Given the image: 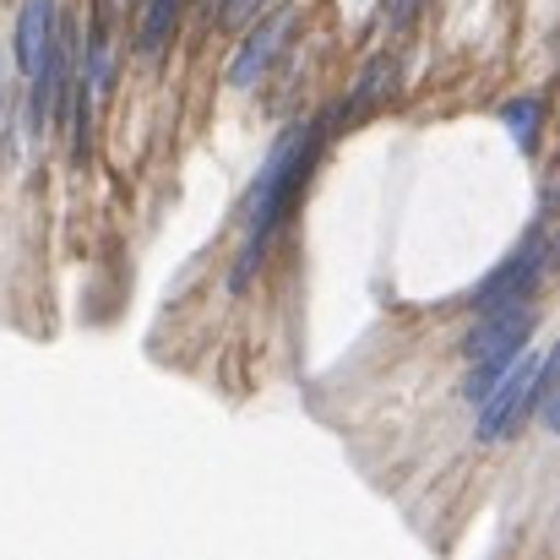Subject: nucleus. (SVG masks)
<instances>
[{"mask_svg":"<svg viewBox=\"0 0 560 560\" xmlns=\"http://www.w3.org/2000/svg\"><path fill=\"white\" fill-rule=\"evenodd\" d=\"M327 126H332V115L316 120V126H305V131H289V137L272 148L267 170L256 175V186L245 196V229H250V240H245V250H240V261H234V278H229L234 294L250 289V272L261 267V256H267V245H272V229L283 223L294 190L305 186V175H311V164H316V153H322Z\"/></svg>","mask_w":560,"mask_h":560,"instance_id":"nucleus-1","label":"nucleus"},{"mask_svg":"<svg viewBox=\"0 0 560 560\" xmlns=\"http://www.w3.org/2000/svg\"><path fill=\"white\" fill-rule=\"evenodd\" d=\"M539 360H545V354L517 349V354L495 371L490 392L479 397V424H474V435H479V441H506V435L528 419V408H534V375H539Z\"/></svg>","mask_w":560,"mask_h":560,"instance_id":"nucleus-2","label":"nucleus"},{"mask_svg":"<svg viewBox=\"0 0 560 560\" xmlns=\"http://www.w3.org/2000/svg\"><path fill=\"white\" fill-rule=\"evenodd\" d=\"M545 272H550V234L545 229H534L474 294H468V305L474 311H495V305H517V300H534V289L545 283Z\"/></svg>","mask_w":560,"mask_h":560,"instance_id":"nucleus-3","label":"nucleus"},{"mask_svg":"<svg viewBox=\"0 0 560 560\" xmlns=\"http://www.w3.org/2000/svg\"><path fill=\"white\" fill-rule=\"evenodd\" d=\"M534 305L528 300H517V305H495V311H485V322L468 332V343H463V354H468V365H479V371H501L528 338H534Z\"/></svg>","mask_w":560,"mask_h":560,"instance_id":"nucleus-4","label":"nucleus"},{"mask_svg":"<svg viewBox=\"0 0 560 560\" xmlns=\"http://www.w3.org/2000/svg\"><path fill=\"white\" fill-rule=\"evenodd\" d=\"M294 22H300V16H294V5L272 11L267 22H250V27H245L250 38L240 44V55H234V66H229V88H240V93H245V88H256V82L272 71V60L283 55V44H289Z\"/></svg>","mask_w":560,"mask_h":560,"instance_id":"nucleus-5","label":"nucleus"},{"mask_svg":"<svg viewBox=\"0 0 560 560\" xmlns=\"http://www.w3.org/2000/svg\"><path fill=\"white\" fill-rule=\"evenodd\" d=\"M55 22H60L55 0H22V11H16V38H11V49H16V66H22V77H27V82L38 77V66H44V55H49Z\"/></svg>","mask_w":560,"mask_h":560,"instance_id":"nucleus-6","label":"nucleus"},{"mask_svg":"<svg viewBox=\"0 0 560 560\" xmlns=\"http://www.w3.org/2000/svg\"><path fill=\"white\" fill-rule=\"evenodd\" d=\"M88 98H104L109 82H115V44H109V22L98 16L93 22V38H88Z\"/></svg>","mask_w":560,"mask_h":560,"instance_id":"nucleus-7","label":"nucleus"},{"mask_svg":"<svg viewBox=\"0 0 560 560\" xmlns=\"http://www.w3.org/2000/svg\"><path fill=\"white\" fill-rule=\"evenodd\" d=\"M175 16H180V0H148V16L137 27V55L159 60L164 44H170V33H175Z\"/></svg>","mask_w":560,"mask_h":560,"instance_id":"nucleus-8","label":"nucleus"},{"mask_svg":"<svg viewBox=\"0 0 560 560\" xmlns=\"http://www.w3.org/2000/svg\"><path fill=\"white\" fill-rule=\"evenodd\" d=\"M501 120H506L512 142H517L523 153H534V142H539V120H545V98H539V93H523V98H512V104L501 109Z\"/></svg>","mask_w":560,"mask_h":560,"instance_id":"nucleus-9","label":"nucleus"},{"mask_svg":"<svg viewBox=\"0 0 560 560\" xmlns=\"http://www.w3.org/2000/svg\"><path fill=\"white\" fill-rule=\"evenodd\" d=\"M534 408H539V424L556 430L560 424V408H556V360L545 354L539 360V375H534Z\"/></svg>","mask_w":560,"mask_h":560,"instance_id":"nucleus-10","label":"nucleus"},{"mask_svg":"<svg viewBox=\"0 0 560 560\" xmlns=\"http://www.w3.org/2000/svg\"><path fill=\"white\" fill-rule=\"evenodd\" d=\"M386 82H392V60H386V55H375L371 66L360 71V88H354V98H349V109H365V104H371V98H375V93H381V88H386Z\"/></svg>","mask_w":560,"mask_h":560,"instance_id":"nucleus-11","label":"nucleus"},{"mask_svg":"<svg viewBox=\"0 0 560 560\" xmlns=\"http://www.w3.org/2000/svg\"><path fill=\"white\" fill-rule=\"evenodd\" d=\"M267 5H272V0H223V5H218V22H223L229 33H245Z\"/></svg>","mask_w":560,"mask_h":560,"instance_id":"nucleus-12","label":"nucleus"},{"mask_svg":"<svg viewBox=\"0 0 560 560\" xmlns=\"http://www.w3.org/2000/svg\"><path fill=\"white\" fill-rule=\"evenodd\" d=\"M413 11H419V0H386V16H392V22H408Z\"/></svg>","mask_w":560,"mask_h":560,"instance_id":"nucleus-13","label":"nucleus"},{"mask_svg":"<svg viewBox=\"0 0 560 560\" xmlns=\"http://www.w3.org/2000/svg\"><path fill=\"white\" fill-rule=\"evenodd\" d=\"M120 5H126V0H98V16H104V22H109V16H115V11H120Z\"/></svg>","mask_w":560,"mask_h":560,"instance_id":"nucleus-14","label":"nucleus"}]
</instances>
